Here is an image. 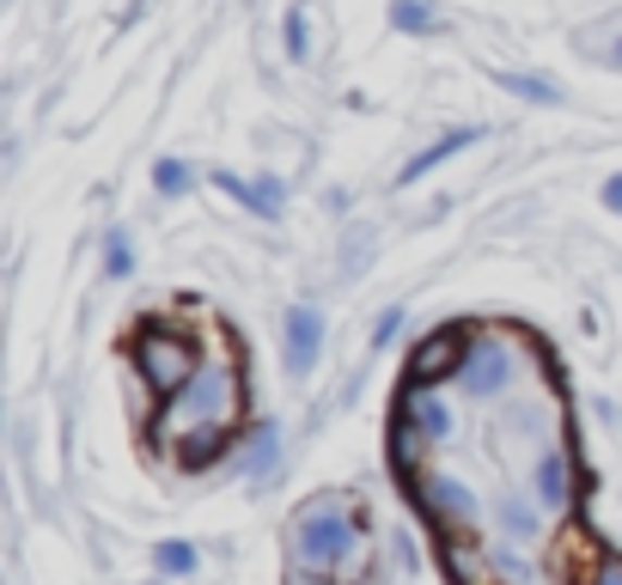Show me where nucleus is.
Wrapping results in <instances>:
<instances>
[{
  "label": "nucleus",
  "mask_w": 622,
  "mask_h": 585,
  "mask_svg": "<svg viewBox=\"0 0 622 585\" xmlns=\"http://www.w3.org/2000/svg\"><path fill=\"white\" fill-rule=\"evenodd\" d=\"M354 549H360V531L343 512V500H311V507L294 519V568L299 573L343 568Z\"/></svg>",
  "instance_id": "obj_1"
},
{
  "label": "nucleus",
  "mask_w": 622,
  "mask_h": 585,
  "mask_svg": "<svg viewBox=\"0 0 622 585\" xmlns=\"http://www.w3.org/2000/svg\"><path fill=\"white\" fill-rule=\"evenodd\" d=\"M165 402H172V409H165V427H184V433L226 427V415H233V402H238V378H233V366H202Z\"/></svg>",
  "instance_id": "obj_2"
},
{
  "label": "nucleus",
  "mask_w": 622,
  "mask_h": 585,
  "mask_svg": "<svg viewBox=\"0 0 622 585\" xmlns=\"http://www.w3.org/2000/svg\"><path fill=\"white\" fill-rule=\"evenodd\" d=\"M140 372H147V385L159 397H177V390L202 372V348H189V341H172V336H140Z\"/></svg>",
  "instance_id": "obj_3"
},
{
  "label": "nucleus",
  "mask_w": 622,
  "mask_h": 585,
  "mask_svg": "<svg viewBox=\"0 0 622 585\" xmlns=\"http://www.w3.org/2000/svg\"><path fill=\"white\" fill-rule=\"evenodd\" d=\"M458 385L470 390V397H500V390L513 385V348L500 336H476L464 341V360H458Z\"/></svg>",
  "instance_id": "obj_4"
},
{
  "label": "nucleus",
  "mask_w": 622,
  "mask_h": 585,
  "mask_svg": "<svg viewBox=\"0 0 622 585\" xmlns=\"http://www.w3.org/2000/svg\"><path fill=\"white\" fill-rule=\"evenodd\" d=\"M421 507L434 512L446 531H464V524L483 512V507H476V494H470L458 476H427V482H421Z\"/></svg>",
  "instance_id": "obj_5"
},
{
  "label": "nucleus",
  "mask_w": 622,
  "mask_h": 585,
  "mask_svg": "<svg viewBox=\"0 0 622 585\" xmlns=\"http://www.w3.org/2000/svg\"><path fill=\"white\" fill-rule=\"evenodd\" d=\"M318 348H324V318H318V306H294L287 311V372L306 378V372L318 366Z\"/></svg>",
  "instance_id": "obj_6"
},
{
  "label": "nucleus",
  "mask_w": 622,
  "mask_h": 585,
  "mask_svg": "<svg viewBox=\"0 0 622 585\" xmlns=\"http://www.w3.org/2000/svg\"><path fill=\"white\" fill-rule=\"evenodd\" d=\"M531 494H537L544 512H561L568 500H574V488H568V458H561L556 446L537 451V463H531Z\"/></svg>",
  "instance_id": "obj_7"
},
{
  "label": "nucleus",
  "mask_w": 622,
  "mask_h": 585,
  "mask_svg": "<svg viewBox=\"0 0 622 585\" xmlns=\"http://www.w3.org/2000/svg\"><path fill=\"white\" fill-rule=\"evenodd\" d=\"M403 415H409V427H415V433H427V439H446V433H451V409H446V402H439L427 385H409Z\"/></svg>",
  "instance_id": "obj_8"
},
{
  "label": "nucleus",
  "mask_w": 622,
  "mask_h": 585,
  "mask_svg": "<svg viewBox=\"0 0 622 585\" xmlns=\"http://www.w3.org/2000/svg\"><path fill=\"white\" fill-rule=\"evenodd\" d=\"M458 360H464V354L451 348V336H427V341H421V348H415V360H409V385H427L434 372H439V378H446V372L458 366Z\"/></svg>",
  "instance_id": "obj_9"
},
{
  "label": "nucleus",
  "mask_w": 622,
  "mask_h": 585,
  "mask_svg": "<svg viewBox=\"0 0 622 585\" xmlns=\"http://www.w3.org/2000/svg\"><path fill=\"white\" fill-rule=\"evenodd\" d=\"M281 458V433L275 427H257L250 433V446L238 451V476L245 482H257V476H269V463Z\"/></svg>",
  "instance_id": "obj_10"
},
{
  "label": "nucleus",
  "mask_w": 622,
  "mask_h": 585,
  "mask_svg": "<svg viewBox=\"0 0 622 585\" xmlns=\"http://www.w3.org/2000/svg\"><path fill=\"white\" fill-rule=\"evenodd\" d=\"M500 524H507L513 537H537V507L519 500V494H507V500H500Z\"/></svg>",
  "instance_id": "obj_11"
},
{
  "label": "nucleus",
  "mask_w": 622,
  "mask_h": 585,
  "mask_svg": "<svg viewBox=\"0 0 622 585\" xmlns=\"http://www.w3.org/2000/svg\"><path fill=\"white\" fill-rule=\"evenodd\" d=\"M159 573H196V549L189 543H159Z\"/></svg>",
  "instance_id": "obj_12"
},
{
  "label": "nucleus",
  "mask_w": 622,
  "mask_h": 585,
  "mask_svg": "<svg viewBox=\"0 0 622 585\" xmlns=\"http://www.w3.org/2000/svg\"><path fill=\"white\" fill-rule=\"evenodd\" d=\"M421 439H427V433H415L403 421V427H397V439H390V458L403 463V470H415V458H421Z\"/></svg>",
  "instance_id": "obj_13"
},
{
  "label": "nucleus",
  "mask_w": 622,
  "mask_h": 585,
  "mask_svg": "<svg viewBox=\"0 0 622 585\" xmlns=\"http://www.w3.org/2000/svg\"><path fill=\"white\" fill-rule=\"evenodd\" d=\"M488 568H500V573H507V580H519V585L531 580V561H525V555H519V549H495V555H488Z\"/></svg>",
  "instance_id": "obj_14"
},
{
  "label": "nucleus",
  "mask_w": 622,
  "mask_h": 585,
  "mask_svg": "<svg viewBox=\"0 0 622 585\" xmlns=\"http://www.w3.org/2000/svg\"><path fill=\"white\" fill-rule=\"evenodd\" d=\"M397 25H403V32H427L434 18H427V7H415V0H403V7H397Z\"/></svg>",
  "instance_id": "obj_15"
},
{
  "label": "nucleus",
  "mask_w": 622,
  "mask_h": 585,
  "mask_svg": "<svg viewBox=\"0 0 622 585\" xmlns=\"http://www.w3.org/2000/svg\"><path fill=\"white\" fill-rule=\"evenodd\" d=\"M397 329H403V306H390L385 318H378V329H373V341L378 348H390V336H397Z\"/></svg>",
  "instance_id": "obj_16"
},
{
  "label": "nucleus",
  "mask_w": 622,
  "mask_h": 585,
  "mask_svg": "<svg viewBox=\"0 0 622 585\" xmlns=\"http://www.w3.org/2000/svg\"><path fill=\"white\" fill-rule=\"evenodd\" d=\"M189 184V171L177 165V159H165V165H159V189H184Z\"/></svg>",
  "instance_id": "obj_17"
},
{
  "label": "nucleus",
  "mask_w": 622,
  "mask_h": 585,
  "mask_svg": "<svg viewBox=\"0 0 622 585\" xmlns=\"http://www.w3.org/2000/svg\"><path fill=\"white\" fill-rule=\"evenodd\" d=\"M287 43H294V55H306V13L287 18Z\"/></svg>",
  "instance_id": "obj_18"
},
{
  "label": "nucleus",
  "mask_w": 622,
  "mask_h": 585,
  "mask_svg": "<svg viewBox=\"0 0 622 585\" xmlns=\"http://www.w3.org/2000/svg\"><path fill=\"white\" fill-rule=\"evenodd\" d=\"M128 262H135V257H128V245L116 238V245H110V275H128Z\"/></svg>",
  "instance_id": "obj_19"
},
{
  "label": "nucleus",
  "mask_w": 622,
  "mask_h": 585,
  "mask_svg": "<svg viewBox=\"0 0 622 585\" xmlns=\"http://www.w3.org/2000/svg\"><path fill=\"white\" fill-rule=\"evenodd\" d=\"M598 585H622V561H617V555H610L605 568H598Z\"/></svg>",
  "instance_id": "obj_20"
},
{
  "label": "nucleus",
  "mask_w": 622,
  "mask_h": 585,
  "mask_svg": "<svg viewBox=\"0 0 622 585\" xmlns=\"http://www.w3.org/2000/svg\"><path fill=\"white\" fill-rule=\"evenodd\" d=\"M605 201H610V208L622 214V177H610V184H605Z\"/></svg>",
  "instance_id": "obj_21"
}]
</instances>
